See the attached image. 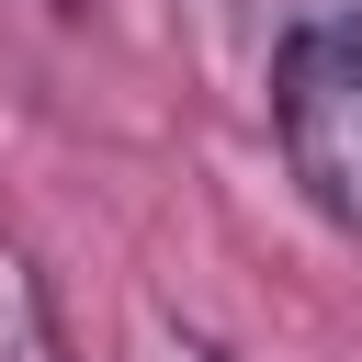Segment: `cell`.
I'll use <instances>...</instances> for the list:
<instances>
[{"instance_id":"3","label":"cell","mask_w":362,"mask_h":362,"mask_svg":"<svg viewBox=\"0 0 362 362\" xmlns=\"http://www.w3.org/2000/svg\"><path fill=\"white\" fill-rule=\"evenodd\" d=\"M147 339H158V362H226V351H215V339H192V328L170 339V317H147Z\"/></svg>"},{"instance_id":"1","label":"cell","mask_w":362,"mask_h":362,"mask_svg":"<svg viewBox=\"0 0 362 362\" xmlns=\"http://www.w3.org/2000/svg\"><path fill=\"white\" fill-rule=\"evenodd\" d=\"M272 136L283 170L328 226L362 238V23H305L272 57Z\"/></svg>"},{"instance_id":"2","label":"cell","mask_w":362,"mask_h":362,"mask_svg":"<svg viewBox=\"0 0 362 362\" xmlns=\"http://www.w3.org/2000/svg\"><path fill=\"white\" fill-rule=\"evenodd\" d=\"M0 362H68V317L23 238H0Z\"/></svg>"}]
</instances>
